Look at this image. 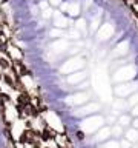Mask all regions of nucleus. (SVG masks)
Returning <instances> with one entry per match:
<instances>
[{"instance_id":"obj_9","label":"nucleus","mask_w":138,"mask_h":148,"mask_svg":"<svg viewBox=\"0 0 138 148\" xmlns=\"http://www.w3.org/2000/svg\"><path fill=\"white\" fill-rule=\"evenodd\" d=\"M0 66H2V68H8L9 62H8V60H5V59H0Z\"/></svg>"},{"instance_id":"obj_5","label":"nucleus","mask_w":138,"mask_h":148,"mask_svg":"<svg viewBox=\"0 0 138 148\" xmlns=\"http://www.w3.org/2000/svg\"><path fill=\"white\" fill-rule=\"evenodd\" d=\"M71 99H72V100H68V103H71V105H78V103H81V102H85L86 96H85V94H77V96L71 97Z\"/></svg>"},{"instance_id":"obj_3","label":"nucleus","mask_w":138,"mask_h":148,"mask_svg":"<svg viewBox=\"0 0 138 148\" xmlns=\"http://www.w3.org/2000/svg\"><path fill=\"white\" fill-rule=\"evenodd\" d=\"M110 133H112V131H110L109 128H103V130H101V131H100V133L95 136V140H97V142L104 140V139H108V137L110 136Z\"/></svg>"},{"instance_id":"obj_10","label":"nucleus","mask_w":138,"mask_h":148,"mask_svg":"<svg viewBox=\"0 0 138 148\" xmlns=\"http://www.w3.org/2000/svg\"><path fill=\"white\" fill-rule=\"evenodd\" d=\"M132 145V142H129V140H123L121 142V148H131Z\"/></svg>"},{"instance_id":"obj_7","label":"nucleus","mask_w":138,"mask_h":148,"mask_svg":"<svg viewBox=\"0 0 138 148\" xmlns=\"http://www.w3.org/2000/svg\"><path fill=\"white\" fill-rule=\"evenodd\" d=\"M103 148H120V145H118L117 142H108Z\"/></svg>"},{"instance_id":"obj_6","label":"nucleus","mask_w":138,"mask_h":148,"mask_svg":"<svg viewBox=\"0 0 138 148\" xmlns=\"http://www.w3.org/2000/svg\"><path fill=\"white\" fill-rule=\"evenodd\" d=\"M120 122H121V125H123V127H126V125H129V123H131V119H129L127 116H123V117L120 119Z\"/></svg>"},{"instance_id":"obj_8","label":"nucleus","mask_w":138,"mask_h":148,"mask_svg":"<svg viewBox=\"0 0 138 148\" xmlns=\"http://www.w3.org/2000/svg\"><path fill=\"white\" fill-rule=\"evenodd\" d=\"M112 133L115 134V136H121V134H123V130L120 128V127H114V130H112Z\"/></svg>"},{"instance_id":"obj_1","label":"nucleus","mask_w":138,"mask_h":148,"mask_svg":"<svg viewBox=\"0 0 138 148\" xmlns=\"http://www.w3.org/2000/svg\"><path fill=\"white\" fill-rule=\"evenodd\" d=\"M98 122H101V120H100L98 117H91V119L85 120V122L81 123V128H83V131H89V133L95 131V130L100 127V123H98Z\"/></svg>"},{"instance_id":"obj_2","label":"nucleus","mask_w":138,"mask_h":148,"mask_svg":"<svg viewBox=\"0 0 138 148\" xmlns=\"http://www.w3.org/2000/svg\"><path fill=\"white\" fill-rule=\"evenodd\" d=\"M40 139L41 140H54L55 139V134H54V131H52V128L51 127H45L43 130H40Z\"/></svg>"},{"instance_id":"obj_12","label":"nucleus","mask_w":138,"mask_h":148,"mask_svg":"<svg viewBox=\"0 0 138 148\" xmlns=\"http://www.w3.org/2000/svg\"><path fill=\"white\" fill-rule=\"evenodd\" d=\"M45 148H55V147H45Z\"/></svg>"},{"instance_id":"obj_11","label":"nucleus","mask_w":138,"mask_h":148,"mask_svg":"<svg viewBox=\"0 0 138 148\" xmlns=\"http://www.w3.org/2000/svg\"><path fill=\"white\" fill-rule=\"evenodd\" d=\"M133 125H135V127L138 128V120H135V123H133Z\"/></svg>"},{"instance_id":"obj_4","label":"nucleus","mask_w":138,"mask_h":148,"mask_svg":"<svg viewBox=\"0 0 138 148\" xmlns=\"http://www.w3.org/2000/svg\"><path fill=\"white\" fill-rule=\"evenodd\" d=\"M126 139L129 142H138V133L137 130H127L126 131Z\"/></svg>"}]
</instances>
